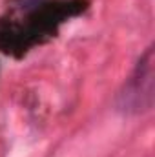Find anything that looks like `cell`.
I'll return each mask as SVG.
<instances>
[{
    "instance_id": "obj_1",
    "label": "cell",
    "mask_w": 155,
    "mask_h": 157,
    "mask_svg": "<svg viewBox=\"0 0 155 157\" xmlns=\"http://www.w3.org/2000/svg\"><path fill=\"white\" fill-rule=\"evenodd\" d=\"M153 48H148L119 91L117 108L130 115L150 112L153 106Z\"/></svg>"
}]
</instances>
